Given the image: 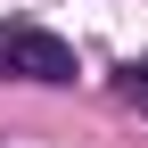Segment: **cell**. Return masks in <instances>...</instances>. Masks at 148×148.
<instances>
[{"label":"cell","mask_w":148,"mask_h":148,"mask_svg":"<svg viewBox=\"0 0 148 148\" xmlns=\"http://www.w3.org/2000/svg\"><path fill=\"white\" fill-rule=\"evenodd\" d=\"M0 58L25 82H74V41H58L41 25H0Z\"/></svg>","instance_id":"obj_1"},{"label":"cell","mask_w":148,"mask_h":148,"mask_svg":"<svg viewBox=\"0 0 148 148\" xmlns=\"http://www.w3.org/2000/svg\"><path fill=\"white\" fill-rule=\"evenodd\" d=\"M132 90H148V58H140V74H132Z\"/></svg>","instance_id":"obj_2"},{"label":"cell","mask_w":148,"mask_h":148,"mask_svg":"<svg viewBox=\"0 0 148 148\" xmlns=\"http://www.w3.org/2000/svg\"><path fill=\"white\" fill-rule=\"evenodd\" d=\"M0 74H8V58H0Z\"/></svg>","instance_id":"obj_3"}]
</instances>
